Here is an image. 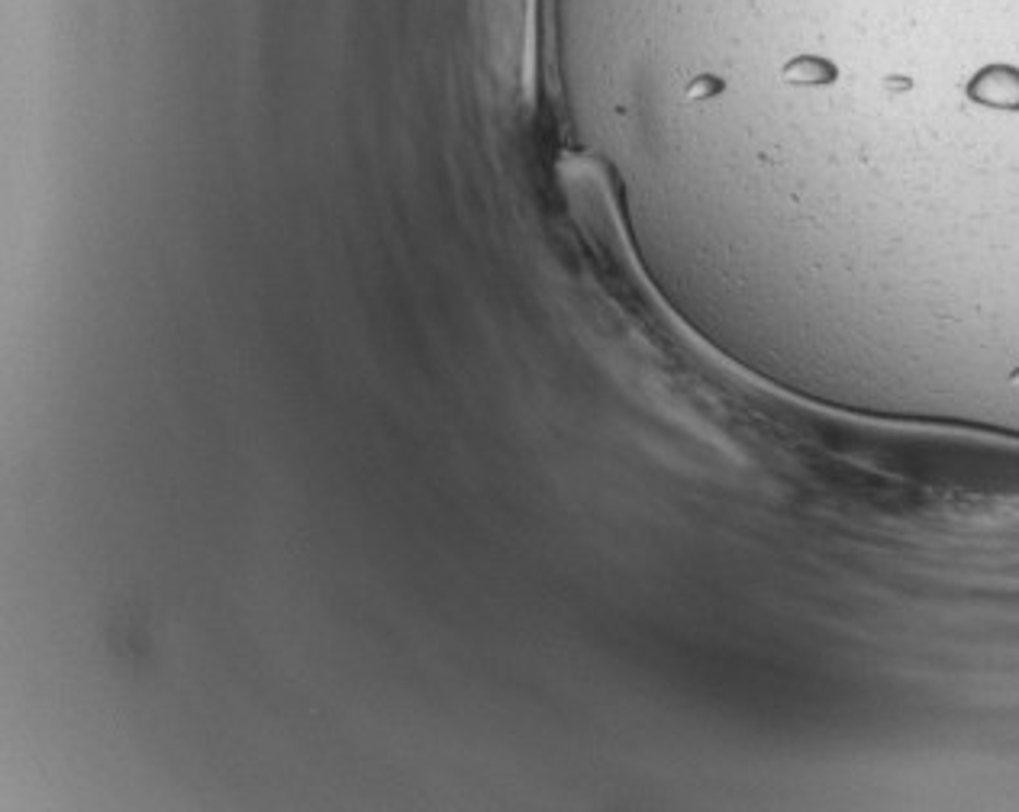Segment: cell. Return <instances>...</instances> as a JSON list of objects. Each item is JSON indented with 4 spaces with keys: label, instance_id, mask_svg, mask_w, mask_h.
<instances>
[{
    "label": "cell",
    "instance_id": "cell-1",
    "mask_svg": "<svg viewBox=\"0 0 1019 812\" xmlns=\"http://www.w3.org/2000/svg\"><path fill=\"white\" fill-rule=\"evenodd\" d=\"M977 100L994 107H1019V77L1017 74H981L971 87Z\"/></svg>",
    "mask_w": 1019,
    "mask_h": 812
}]
</instances>
